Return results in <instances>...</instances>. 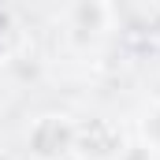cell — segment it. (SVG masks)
<instances>
[{
  "instance_id": "obj_1",
  "label": "cell",
  "mask_w": 160,
  "mask_h": 160,
  "mask_svg": "<svg viewBox=\"0 0 160 160\" xmlns=\"http://www.w3.org/2000/svg\"><path fill=\"white\" fill-rule=\"evenodd\" d=\"M78 130L67 116H41L30 127V149L38 160H67L75 157Z\"/></svg>"
}]
</instances>
